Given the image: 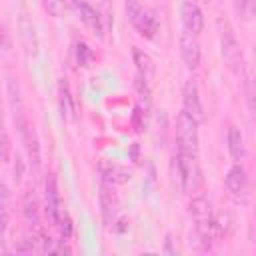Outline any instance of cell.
I'll return each instance as SVG.
<instances>
[{
  "label": "cell",
  "instance_id": "obj_1",
  "mask_svg": "<svg viewBox=\"0 0 256 256\" xmlns=\"http://www.w3.org/2000/svg\"><path fill=\"white\" fill-rule=\"evenodd\" d=\"M126 16L130 20V24L144 36V38H154L156 32H158V20L156 16L146 8L142 6L138 0H126Z\"/></svg>",
  "mask_w": 256,
  "mask_h": 256
},
{
  "label": "cell",
  "instance_id": "obj_2",
  "mask_svg": "<svg viewBox=\"0 0 256 256\" xmlns=\"http://www.w3.org/2000/svg\"><path fill=\"white\" fill-rule=\"evenodd\" d=\"M198 120L188 112H180L178 116V152L194 158L198 152Z\"/></svg>",
  "mask_w": 256,
  "mask_h": 256
},
{
  "label": "cell",
  "instance_id": "obj_3",
  "mask_svg": "<svg viewBox=\"0 0 256 256\" xmlns=\"http://www.w3.org/2000/svg\"><path fill=\"white\" fill-rule=\"evenodd\" d=\"M218 28H220V52H222V58L226 62V66L232 70V72H238L240 70V64H242V52H240V46H238V40L230 28L228 22H218Z\"/></svg>",
  "mask_w": 256,
  "mask_h": 256
},
{
  "label": "cell",
  "instance_id": "obj_4",
  "mask_svg": "<svg viewBox=\"0 0 256 256\" xmlns=\"http://www.w3.org/2000/svg\"><path fill=\"white\" fill-rule=\"evenodd\" d=\"M44 192H46V214L50 218L52 224H56L60 212L64 210L62 206V200H60V192H58V184H56V178L50 174L46 178V184H44Z\"/></svg>",
  "mask_w": 256,
  "mask_h": 256
},
{
  "label": "cell",
  "instance_id": "obj_5",
  "mask_svg": "<svg viewBox=\"0 0 256 256\" xmlns=\"http://www.w3.org/2000/svg\"><path fill=\"white\" fill-rule=\"evenodd\" d=\"M182 24H184L186 32H190V34H200L204 30V14H202L200 6L194 4L192 0L182 4Z\"/></svg>",
  "mask_w": 256,
  "mask_h": 256
},
{
  "label": "cell",
  "instance_id": "obj_6",
  "mask_svg": "<svg viewBox=\"0 0 256 256\" xmlns=\"http://www.w3.org/2000/svg\"><path fill=\"white\" fill-rule=\"evenodd\" d=\"M180 52H182V60L190 70H196L200 66V44L196 40V34L184 32L180 38Z\"/></svg>",
  "mask_w": 256,
  "mask_h": 256
},
{
  "label": "cell",
  "instance_id": "obj_7",
  "mask_svg": "<svg viewBox=\"0 0 256 256\" xmlns=\"http://www.w3.org/2000/svg\"><path fill=\"white\" fill-rule=\"evenodd\" d=\"M184 112H188L198 122L204 120V106H202L200 92H198V86H196L194 80H190L184 88Z\"/></svg>",
  "mask_w": 256,
  "mask_h": 256
},
{
  "label": "cell",
  "instance_id": "obj_8",
  "mask_svg": "<svg viewBox=\"0 0 256 256\" xmlns=\"http://www.w3.org/2000/svg\"><path fill=\"white\" fill-rule=\"evenodd\" d=\"M100 174H102L104 182H108V184H126L132 178V172L128 168H124L122 164L110 162V160L100 162Z\"/></svg>",
  "mask_w": 256,
  "mask_h": 256
},
{
  "label": "cell",
  "instance_id": "obj_9",
  "mask_svg": "<svg viewBox=\"0 0 256 256\" xmlns=\"http://www.w3.org/2000/svg\"><path fill=\"white\" fill-rule=\"evenodd\" d=\"M72 8L78 14V18L92 30H96L98 34L102 32V22H100V14L96 12L94 6H90L86 0H72Z\"/></svg>",
  "mask_w": 256,
  "mask_h": 256
},
{
  "label": "cell",
  "instance_id": "obj_10",
  "mask_svg": "<svg viewBox=\"0 0 256 256\" xmlns=\"http://www.w3.org/2000/svg\"><path fill=\"white\" fill-rule=\"evenodd\" d=\"M226 188L234 194V196H244L248 190V174L240 164H234L228 174H226Z\"/></svg>",
  "mask_w": 256,
  "mask_h": 256
},
{
  "label": "cell",
  "instance_id": "obj_11",
  "mask_svg": "<svg viewBox=\"0 0 256 256\" xmlns=\"http://www.w3.org/2000/svg\"><path fill=\"white\" fill-rule=\"evenodd\" d=\"M100 206H102L104 224H106V226H112V224H114V218H116L118 200H116V196L112 194V190L108 188V182H104L102 188H100Z\"/></svg>",
  "mask_w": 256,
  "mask_h": 256
},
{
  "label": "cell",
  "instance_id": "obj_12",
  "mask_svg": "<svg viewBox=\"0 0 256 256\" xmlns=\"http://www.w3.org/2000/svg\"><path fill=\"white\" fill-rule=\"evenodd\" d=\"M22 216H24L26 224H28V226H30L34 232L42 230V228H40V212H38V202H36V196H34L32 192H26V194L22 196Z\"/></svg>",
  "mask_w": 256,
  "mask_h": 256
},
{
  "label": "cell",
  "instance_id": "obj_13",
  "mask_svg": "<svg viewBox=\"0 0 256 256\" xmlns=\"http://www.w3.org/2000/svg\"><path fill=\"white\" fill-rule=\"evenodd\" d=\"M228 152H230V156L236 160V162H240L242 158H244V154H246V148H244V136H242V132H240V128L238 126H230L228 128Z\"/></svg>",
  "mask_w": 256,
  "mask_h": 256
},
{
  "label": "cell",
  "instance_id": "obj_14",
  "mask_svg": "<svg viewBox=\"0 0 256 256\" xmlns=\"http://www.w3.org/2000/svg\"><path fill=\"white\" fill-rule=\"evenodd\" d=\"M58 100H60V112L64 120H70L74 116V100L70 94V86L66 80H60L58 84Z\"/></svg>",
  "mask_w": 256,
  "mask_h": 256
},
{
  "label": "cell",
  "instance_id": "obj_15",
  "mask_svg": "<svg viewBox=\"0 0 256 256\" xmlns=\"http://www.w3.org/2000/svg\"><path fill=\"white\" fill-rule=\"evenodd\" d=\"M20 36H22V42L26 46V52L28 54H36L38 52V42H36V34H34V26L28 22L26 16H22L20 20Z\"/></svg>",
  "mask_w": 256,
  "mask_h": 256
},
{
  "label": "cell",
  "instance_id": "obj_16",
  "mask_svg": "<svg viewBox=\"0 0 256 256\" xmlns=\"http://www.w3.org/2000/svg\"><path fill=\"white\" fill-rule=\"evenodd\" d=\"M134 62H136V68H138V74L142 76V78H150L152 76V72H154V64H152V58L146 54V52H142V50H138V48H134Z\"/></svg>",
  "mask_w": 256,
  "mask_h": 256
},
{
  "label": "cell",
  "instance_id": "obj_17",
  "mask_svg": "<svg viewBox=\"0 0 256 256\" xmlns=\"http://www.w3.org/2000/svg\"><path fill=\"white\" fill-rule=\"evenodd\" d=\"M6 92H8V100H10V104H12L14 114H16V112H22V98H20V90H18V84H16L12 78H8V80H6Z\"/></svg>",
  "mask_w": 256,
  "mask_h": 256
},
{
  "label": "cell",
  "instance_id": "obj_18",
  "mask_svg": "<svg viewBox=\"0 0 256 256\" xmlns=\"http://www.w3.org/2000/svg\"><path fill=\"white\" fill-rule=\"evenodd\" d=\"M234 8L242 20H252L256 16V0H234Z\"/></svg>",
  "mask_w": 256,
  "mask_h": 256
},
{
  "label": "cell",
  "instance_id": "obj_19",
  "mask_svg": "<svg viewBox=\"0 0 256 256\" xmlns=\"http://www.w3.org/2000/svg\"><path fill=\"white\" fill-rule=\"evenodd\" d=\"M56 230H58V234H60V238H62V242H66L68 238H70V234H72V222H70V216H68V212H66V208L60 212V216H58V220H56Z\"/></svg>",
  "mask_w": 256,
  "mask_h": 256
},
{
  "label": "cell",
  "instance_id": "obj_20",
  "mask_svg": "<svg viewBox=\"0 0 256 256\" xmlns=\"http://www.w3.org/2000/svg\"><path fill=\"white\" fill-rule=\"evenodd\" d=\"M76 58H78V62H80L82 66H88V64L92 62V50H90L84 42H80V44L76 46Z\"/></svg>",
  "mask_w": 256,
  "mask_h": 256
},
{
  "label": "cell",
  "instance_id": "obj_21",
  "mask_svg": "<svg viewBox=\"0 0 256 256\" xmlns=\"http://www.w3.org/2000/svg\"><path fill=\"white\" fill-rule=\"evenodd\" d=\"M44 6L48 14H52L54 18H60L64 12V0H44Z\"/></svg>",
  "mask_w": 256,
  "mask_h": 256
},
{
  "label": "cell",
  "instance_id": "obj_22",
  "mask_svg": "<svg viewBox=\"0 0 256 256\" xmlns=\"http://www.w3.org/2000/svg\"><path fill=\"white\" fill-rule=\"evenodd\" d=\"M246 94H248V106H250V114L256 116V86L254 82L248 78L246 80Z\"/></svg>",
  "mask_w": 256,
  "mask_h": 256
},
{
  "label": "cell",
  "instance_id": "obj_23",
  "mask_svg": "<svg viewBox=\"0 0 256 256\" xmlns=\"http://www.w3.org/2000/svg\"><path fill=\"white\" fill-rule=\"evenodd\" d=\"M8 154H10V140H8V134L2 132V160L8 162Z\"/></svg>",
  "mask_w": 256,
  "mask_h": 256
},
{
  "label": "cell",
  "instance_id": "obj_24",
  "mask_svg": "<svg viewBox=\"0 0 256 256\" xmlns=\"http://www.w3.org/2000/svg\"><path fill=\"white\" fill-rule=\"evenodd\" d=\"M164 252H166V254H174V252H176V250L172 248V234L166 236V248H164Z\"/></svg>",
  "mask_w": 256,
  "mask_h": 256
},
{
  "label": "cell",
  "instance_id": "obj_25",
  "mask_svg": "<svg viewBox=\"0 0 256 256\" xmlns=\"http://www.w3.org/2000/svg\"><path fill=\"white\" fill-rule=\"evenodd\" d=\"M254 54H256V44H254Z\"/></svg>",
  "mask_w": 256,
  "mask_h": 256
}]
</instances>
